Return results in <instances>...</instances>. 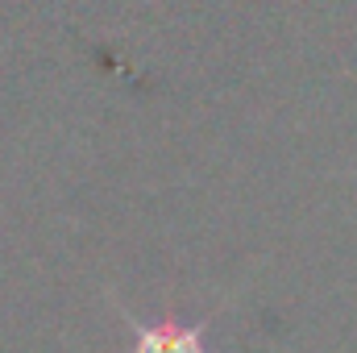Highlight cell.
Returning <instances> with one entry per match:
<instances>
[{"instance_id":"1","label":"cell","mask_w":357,"mask_h":353,"mask_svg":"<svg viewBox=\"0 0 357 353\" xmlns=\"http://www.w3.org/2000/svg\"><path fill=\"white\" fill-rule=\"evenodd\" d=\"M133 353H204V341L195 329H178V324H158V329H142L137 350Z\"/></svg>"}]
</instances>
